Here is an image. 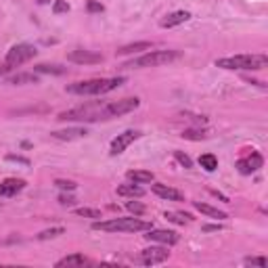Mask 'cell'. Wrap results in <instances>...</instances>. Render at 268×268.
Masks as SVG:
<instances>
[{"label": "cell", "instance_id": "obj_1", "mask_svg": "<svg viewBox=\"0 0 268 268\" xmlns=\"http://www.w3.org/2000/svg\"><path fill=\"white\" fill-rule=\"evenodd\" d=\"M126 78H94V80H84V82H74L69 84L65 90L69 94H80V96H101L120 88Z\"/></svg>", "mask_w": 268, "mask_h": 268}, {"label": "cell", "instance_id": "obj_2", "mask_svg": "<svg viewBox=\"0 0 268 268\" xmlns=\"http://www.w3.org/2000/svg\"><path fill=\"white\" fill-rule=\"evenodd\" d=\"M94 230H103V233H147L153 224L147 220H140L138 216L134 218H111V220H94L92 222Z\"/></svg>", "mask_w": 268, "mask_h": 268}, {"label": "cell", "instance_id": "obj_3", "mask_svg": "<svg viewBox=\"0 0 268 268\" xmlns=\"http://www.w3.org/2000/svg\"><path fill=\"white\" fill-rule=\"evenodd\" d=\"M268 65L266 55H235V57H222L216 59V67L222 69H245V71H258Z\"/></svg>", "mask_w": 268, "mask_h": 268}, {"label": "cell", "instance_id": "obj_4", "mask_svg": "<svg viewBox=\"0 0 268 268\" xmlns=\"http://www.w3.org/2000/svg\"><path fill=\"white\" fill-rule=\"evenodd\" d=\"M180 59V50H151L147 55H140L136 59L124 63V67L128 69H145V67H159L166 63H172V61Z\"/></svg>", "mask_w": 268, "mask_h": 268}, {"label": "cell", "instance_id": "obj_5", "mask_svg": "<svg viewBox=\"0 0 268 268\" xmlns=\"http://www.w3.org/2000/svg\"><path fill=\"white\" fill-rule=\"evenodd\" d=\"M138 105H140V99H136V96H128V99H122V101H113V103L101 105V120L122 118V115L132 113L134 109H138Z\"/></svg>", "mask_w": 268, "mask_h": 268}, {"label": "cell", "instance_id": "obj_6", "mask_svg": "<svg viewBox=\"0 0 268 268\" xmlns=\"http://www.w3.org/2000/svg\"><path fill=\"white\" fill-rule=\"evenodd\" d=\"M61 122H101V105H82L76 109H69L59 113Z\"/></svg>", "mask_w": 268, "mask_h": 268}, {"label": "cell", "instance_id": "obj_7", "mask_svg": "<svg viewBox=\"0 0 268 268\" xmlns=\"http://www.w3.org/2000/svg\"><path fill=\"white\" fill-rule=\"evenodd\" d=\"M36 46H32V44H15V46L6 52V59H4V65L8 69L13 67H19L23 63H28V61H32L36 57Z\"/></svg>", "mask_w": 268, "mask_h": 268}, {"label": "cell", "instance_id": "obj_8", "mask_svg": "<svg viewBox=\"0 0 268 268\" xmlns=\"http://www.w3.org/2000/svg\"><path fill=\"white\" fill-rule=\"evenodd\" d=\"M168 258H170V252L166 247H147L138 254L136 262L142 264V266H155V264L166 262Z\"/></svg>", "mask_w": 268, "mask_h": 268}, {"label": "cell", "instance_id": "obj_9", "mask_svg": "<svg viewBox=\"0 0 268 268\" xmlns=\"http://www.w3.org/2000/svg\"><path fill=\"white\" fill-rule=\"evenodd\" d=\"M142 136V134L138 132V130H126V132H122V134H118L113 140H111V147H109V153L111 155H120V153H124L134 140H138Z\"/></svg>", "mask_w": 268, "mask_h": 268}, {"label": "cell", "instance_id": "obj_10", "mask_svg": "<svg viewBox=\"0 0 268 268\" xmlns=\"http://www.w3.org/2000/svg\"><path fill=\"white\" fill-rule=\"evenodd\" d=\"M67 61H71V63H78V65H96V63H103V55H101V52L78 48V50L67 52Z\"/></svg>", "mask_w": 268, "mask_h": 268}, {"label": "cell", "instance_id": "obj_11", "mask_svg": "<svg viewBox=\"0 0 268 268\" xmlns=\"http://www.w3.org/2000/svg\"><path fill=\"white\" fill-rule=\"evenodd\" d=\"M145 239L153 241V243H162V245H176L180 241V237L174 230H162V228H149Z\"/></svg>", "mask_w": 268, "mask_h": 268}, {"label": "cell", "instance_id": "obj_12", "mask_svg": "<svg viewBox=\"0 0 268 268\" xmlns=\"http://www.w3.org/2000/svg\"><path fill=\"white\" fill-rule=\"evenodd\" d=\"M262 164H264V159H262V155L258 153V151H252V155H247V157H241L239 162H237V170L241 174H254L256 170H260L262 168Z\"/></svg>", "mask_w": 268, "mask_h": 268}, {"label": "cell", "instance_id": "obj_13", "mask_svg": "<svg viewBox=\"0 0 268 268\" xmlns=\"http://www.w3.org/2000/svg\"><path fill=\"white\" fill-rule=\"evenodd\" d=\"M23 189H25L23 178H4V180L0 182V197H15V195Z\"/></svg>", "mask_w": 268, "mask_h": 268}, {"label": "cell", "instance_id": "obj_14", "mask_svg": "<svg viewBox=\"0 0 268 268\" xmlns=\"http://www.w3.org/2000/svg\"><path fill=\"white\" fill-rule=\"evenodd\" d=\"M151 191H153L159 199H168V201H184V195H182L180 191H176V189H172V186L162 184V182L151 184Z\"/></svg>", "mask_w": 268, "mask_h": 268}, {"label": "cell", "instance_id": "obj_15", "mask_svg": "<svg viewBox=\"0 0 268 268\" xmlns=\"http://www.w3.org/2000/svg\"><path fill=\"white\" fill-rule=\"evenodd\" d=\"M50 136L52 138H59V140H78V138L88 136V130L86 128H65V130L50 132Z\"/></svg>", "mask_w": 268, "mask_h": 268}, {"label": "cell", "instance_id": "obj_16", "mask_svg": "<svg viewBox=\"0 0 268 268\" xmlns=\"http://www.w3.org/2000/svg\"><path fill=\"white\" fill-rule=\"evenodd\" d=\"M193 208L197 210V212H201L203 216L214 218V220H226V218H228L226 212H222V210H218V208H212V205L203 203V201H193Z\"/></svg>", "mask_w": 268, "mask_h": 268}, {"label": "cell", "instance_id": "obj_17", "mask_svg": "<svg viewBox=\"0 0 268 268\" xmlns=\"http://www.w3.org/2000/svg\"><path fill=\"white\" fill-rule=\"evenodd\" d=\"M189 19H191V13L189 11H176L172 15H168L166 19H162V23H159V25H162L164 30H170V28H176V25L189 21Z\"/></svg>", "mask_w": 268, "mask_h": 268}, {"label": "cell", "instance_id": "obj_18", "mask_svg": "<svg viewBox=\"0 0 268 268\" xmlns=\"http://www.w3.org/2000/svg\"><path fill=\"white\" fill-rule=\"evenodd\" d=\"M86 264H90V260H88L86 256H82V254H71V256H67V258H61V260L55 264L57 268H63V266H67V268H71V266H86Z\"/></svg>", "mask_w": 268, "mask_h": 268}, {"label": "cell", "instance_id": "obj_19", "mask_svg": "<svg viewBox=\"0 0 268 268\" xmlns=\"http://www.w3.org/2000/svg\"><path fill=\"white\" fill-rule=\"evenodd\" d=\"M128 180L136 182V184H147V182H153V172H147V170H130L126 174Z\"/></svg>", "mask_w": 268, "mask_h": 268}, {"label": "cell", "instance_id": "obj_20", "mask_svg": "<svg viewBox=\"0 0 268 268\" xmlns=\"http://www.w3.org/2000/svg\"><path fill=\"white\" fill-rule=\"evenodd\" d=\"M8 84H13V86H21V84H38L40 82V78L36 76V74H15L6 80Z\"/></svg>", "mask_w": 268, "mask_h": 268}, {"label": "cell", "instance_id": "obj_21", "mask_svg": "<svg viewBox=\"0 0 268 268\" xmlns=\"http://www.w3.org/2000/svg\"><path fill=\"white\" fill-rule=\"evenodd\" d=\"M118 195H122V197H142L145 195V189H140V186L134 182V184H120L118 186Z\"/></svg>", "mask_w": 268, "mask_h": 268}, {"label": "cell", "instance_id": "obj_22", "mask_svg": "<svg viewBox=\"0 0 268 268\" xmlns=\"http://www.w3.org/2000/svg\"><path fill=\"white\" fill-rule=\"evenodd\" d=\"M164 218L170 220V222H174V224H191L193 222V216L191 214H186V212H166Z\"/></svg>", "mask_w": 268, "mask_h": 268}, {"label": "cell", "instance_id": "obj_23", "mask_svg": "<svg viewBox=\"0 0 268 268\" xmlns=\"http://www.w3.org/2000/svg\"><path fill=\"white\" fill-rule=\"evenodd\" d=\"M153 44L151 42H134V44H126V46L118 48V55H134L138 50H149Z\"/></svg>", "mask_w": 268, "mask_h": 268}, {"label": "cell", "instance_id": "obj_24", "mask_svg": "<svg viewBox=\"0 0 268 268\" xmlns=\"http://www.w3.org/2000/svg\"><path fill=\"white\" fill-rule=\"evenodd\" d=\"M199 166L205 170V172H214V170L218 168V157L214 153H203L199 157Z\"/></svg>", "mask_w": 268, "mask_h": 268}, {"label": "cell", "instance_id": "obj_25", "mask_svg": "<svg viewBox=\"0 0 268 268\" xmlns=\"http://www.w3.org/2000/svg\"><path fill=\"white\" fill-rule=\"evenodd\" d=\"M34 69L38 71V74H55V76L65 74V67H61V65H46V63H40V65H36Z\"/></svg>", "mask_w": 268, "mask_h": 268}, {"label": "cell", "instance_id": "obj_26", "mask_svg": "<svg viewBox=\"0 0 268 268\" xmlns=\"http://www.w3.org/2000/svg\"><path fill=\"white\" fill-rule=\"evenodd\" d=\"M74 214H76V216H84V218H92V220H96V218H101V210H94V208H78V210H74Z\"/></svg>", "mask_w": 268, "mask_h": 268}, {"label": "cell", "instance_id": "obj_27", "mask_svg": "<svg viewBox=\"0 0 268 268\" xmlns=\"http://www.w3.org/2000/svg\"><path fill=\"white\" fill-rule=\"evenodd\" d=\"M65 233V228H61V226H55V228H48V230H42V233L38 235L40 241H46V239H55V237H61Z\"/></svg>", "mask_w": 268, "mask_h": 268}, {"label": "cell", "instance_id": "obj_28", "mask_svg": "<svg viewBox=\"0 0 268 268\" xmlns=\"http://www.w3.org/2000/svg\"><path fill=\"white\" fill-rule=\"evenodd\" d=\"M182 136L189 138V140H201V138H208L210 134L205 132V130H193V128H191V130H184Z\"/></svg>", "mask_w": 268, "mask_h": 268}, {"label": "cell", "instance_id": "obj_29", "mask_svg": "<svg viewBox=\"0 0 268 268\" xmlns=\"http://www.w3.org/2000/svg\"><path fill=\"white\" fill-rule=\"evenodd\" d=\"M67 11H69L67 0H52V13H55V15H63Z\"/></svg>", "mask_w": 268, "mask_h": 268}, {"label": "cell", "instance_id": "obj_30", "mask_svg": "<svg viewBox=\"0 0 268 268\" xmlns=\"http://www.w3.org/2000/svg\"><path fill=\"white\" fill-rule=\"evenodd\" d=\"M174 157H176V162L180 164V166H184V168H193L191 157L186 155V153H182V151H174Z\"/></svg>", "mask_w": 268, "mask_h": 268}, {"label": "cell", "instance_id": "obj_31", "mask_svg": "<svg viewBox=\"0 0 268 268\" xmlns=\"http://www.w3.org/2000/svg\"><path fill=\"white\" fill-rule=\"evenodd\" d=\"M55 186H59L61 191H76L78 184L74 180H63V178H59V180H55Z\"/></svg>", "mask_w": 268, "mask_h": 268}, {"label": "cell", "instance_id": "obj_32", "mask_svg": "<svg viewBox=\"0 0 268 268\" xmlns=\"http://www.w3.org/2000/svg\"><path fill=\"white\" fill-rule=\"evenodd\" d=\"M126 208L134 214V216H142V214H145V205L138 203V201H128V203H126Z\"/></svg>", "mask_w": 268, "mask_h": 268}, {"label": "cell", "instance_id": "obj_33", "mask_svg": "<svg viewBox=\"0 0 268 268\" xmlns=\"http://www.w3.org/2000/svg\"><path fill=\"white\" fill-rule=\"evenodd\" d=\"M86 8H88V13H103V4L101 2H96V0H88L86 2Z\"/></svg>", "mask_w": 268, "mask_h": 268}, {"label": "cell", "instance_id": "obj_34", "mask_svg": "<svg viewBox=\"0 0 268 268\" xmlns=\"http://www.w3.org/2000/svg\"><path fill=\"white\" fill-rule=\"evenodd\" d=\"M245 264H252V266H260V268H266V258H245Z\"/></svg>", "mask_w": 268, "mask_h": 268}, {"label": "cell", "instance_id": "obj_35", "mask_svg": "<svg viewBox=\"0 0 268 268\" xmlns=\"http://www.w3.org/2000/svg\"><path fill=\"white\" fill-rule=\"evenodd\" d=\"M8 162H17V164H23V166H30V159H25L21 155H6Z\"/></svg>", "mask_w": 268, "mask_h": 268}, {"label": "cell", "instance_id": "obj_36", "mask_svg": "<svg viewBox=\"0 0 268 268\" xmlns=\"http://www.w3.org/2000/svg\"><path fill=\"white\" fill-rule=\"evenodd\" d=\"M59 203H61V205H74L76 199L71 197V195H59Z\"/></svg>", "mask_w": 268, "mask_h": 268}, {"label": "cell", "instance_id": "obj_37", "mask_svg": "<svg viewBox=\"0 0 268 268\" xmlns=\"http://www.w3.org/2000/svg\"><path fill=\"white\" fill-rule=\"evenodd\" d=\"M222 226L220 224H208V226H203V230H208V233H210V230H220Z\"/></svg>", "mask_w": 268, "mask_h": 268}, {"label": "cell", "instance_id": "obj_38", "mask_svg": "<svg viewBox=\"0 0 268 268\" xmlns=\"http://www.w3.org/2000/svg\"><path fill=\"white\" fill-rule=\"evenodd\" d=\"M6 71H11V69H8L6 65H0V76H4V74H6Z\"/></svg>", "mask_w": 268, "mask_h": 268}, {"label": "cell", "instance_id": "obj_39", "mask_svg": "<svg viewBox=\"0 0 268 268\" xmlns=\"http://www.w3.org/2000/svg\"><path fill=\"white\" fill-rule=\"evenodd\" d=\"M38 4H48V2H52V0H36Z\"/></svg>", "mask_w": 268, "mask_h": 268}]
</instances>
